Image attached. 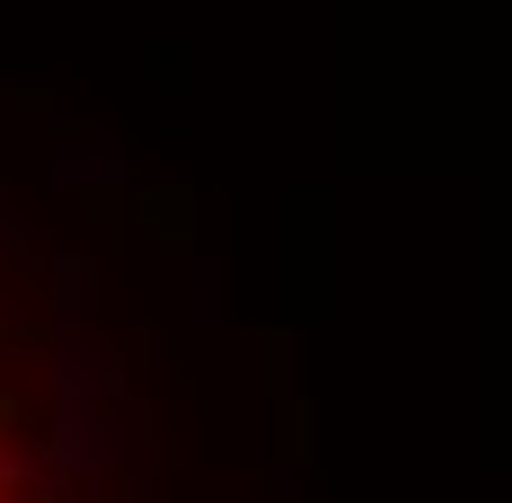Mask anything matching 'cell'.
Returning <instances> with one entry per match:
<instances>
[{"mask_svg":"<svg viewBox=\"0 0 512 503\" xmlns=\"http://www.w3.org/2000/svg\"><path fill=\"white\" fill-rule=\"evenodd\" d=\"M18 477H27V451H9V442H0V486H18Z\"/></svg>","mask_w":512,"mask_h":503,"instance_id":"cell-1","label":"cell"},{"mask_svg":"<svg viewBox=\"0 0 512 503\" xmlns=\"http://www.w3.org/2000/svg\"><path fill=\"white\" fill-rule=\"evenodd\" d=\"M9 424H27V406H18V389H0V433H9Z\"/></svg>","mask_w":512,"mask_h":503,"instance_id":"cell-2","label":"cell"}]
</instances>
